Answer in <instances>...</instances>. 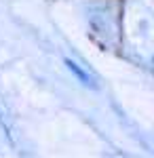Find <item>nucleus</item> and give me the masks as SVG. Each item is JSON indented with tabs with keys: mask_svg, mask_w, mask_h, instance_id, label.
<instances>
[{
	"mask_svg": "<svg viewBox=\"0 0 154 158\" xmlns=\"http://www.w3.org/2000/svg\"><path fill=\"white\" fill-rule=\"evenodd\" d=\"M66 65H68V70H70V72L74 74V76H76V78H78V80H80V82H83L84 86H95L93 78H91L89 74L84 72V70L80 68V65H78V63H76V61H72V59H66Z\"/></svg>",
	"mask_w": 154,
	"mask_h": 158,
	"instance_id": "f257e3e1",
	"label": "nucleus"
}]
</instances>
